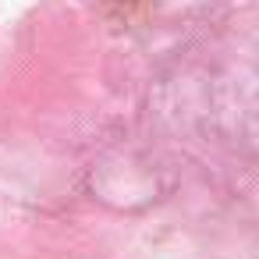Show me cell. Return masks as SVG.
I'll return each instance as SVG.
<instances>
[]
</instances>
